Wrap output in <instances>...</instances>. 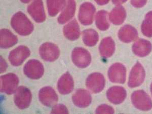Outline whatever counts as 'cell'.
<instances>
[{
	"label": "cell",
	"mask_w": 152,
	"mask_h": 114,
	"mask_svg": "<svg viewBox=\"0 0 152 114\" xmlns=\"http://www.w3.org/2000/svg\"><path fill=\"white\" fill-rule=\"evenodd\" d=\"M101 53L103 56H109L112 52V43L109 39L103 40L100 46Z\"/></svg>",
	"instance_id": "obj_19"
},
{
	"label": "cell",
	"mask_w": 152,
	"mask_h": 114,
	"mask_svg": "<svg viewBox=\"0 0 152 114\" xmlns=\"http://www.w3.org/2000/svg\"><path fill=\"white\" fill-rule=\"evenodd\" d=\"M47 7L49 15L54 16L64 8L66 0H47Z\"/></svg>",
	"instance_id": "obj_17"
},
{
	"label": "cell",
	"mask_w": 152,
	"mask_h": 114,
	"mask_svg": "<svg viewBox=\"0 0 152 114\" xmlns=\"http://www.w3.org/2000/svg\"><path fill=\"white\" fill-rule=\"evenodd\" d=\"M84 43L88 46H93L98 41V35L94 29H86L82 32Z\"/></svg>",
	"instance_id": "obj_18"
},
{
	"label": "cell",
	"mask_w": 152,
	"mask_h": 114,
	"mask_svg": "<svg viewBox=\"0 0 152 114\" xmlns=\"http://www.w3.org/2000/svg\"><path fill=\"white\" fill-rule=\"evenodd\" d=\"M31 51L28 47L20 46L11 51L9 54V60L13 66H20L29 57Z\"/></svg>",
	"instance_id": "obj_7"
},
{
	"label": "cell",
	"mask_w": 152,
	"mask_h": 114,
	"mask_svg": "<svg viewBox=\"0 0 152 114\" xmlns=\"http://www.w3.org/2000/svg\"><path fill=\"white\" fill-rule=\"evenodd\" d=\"M96 23L97 26L100 29H104L107 28V23L105 20V14L104 12L100 11L97 14Z\"/></svg>",
	"instance_id": "obj_20"
},
{
	"label": "cell",
	"mask_w": 152,
	"mask_h": 114,
	"mask_svg": "<svg viewBox=\"0 0 152 114\" xmlns=\"http://www.w3.org/2000/svg\"><path fill=\"white\" fill-rule=\"evenodd\" d=\"M1 73H4L7 69V64L2 57H1Z\"/></svg>",
	"instance_id": "obj_22"
},
{
	"label": "cell",
	"mask_w": 152,
	"mask_h": 114,
	"mask_svg": "<svg viewBox=\"0 0 152 114\" xmlns=\"http://www.w3.org/2000/svg\"><path fill=\"white\" fill-rule=\"evenodd\" d=\"M19 84L18 76L10 73L1 77V92L7 94H12L15 92Z\"/></svg>",
	"instance_id": "obj_3"
},
{
	"label": "cell",
	"mask_w": 152,
	"mask_h": 114,
	"mask_svg": "<svg viewBox=\"0 0 152 114\" xmlns=\"http://www.w3.org/2000/svg\"><path fill=\"white\" fill-rule=\"evenodd\" d=\"M95 7L92 4L85 2L82 4L80 8L78 18L80 23L84 26L91 24L93 22Z\"/></svg>",
	"instance_id": "obj_10"
},
{
	"label": "cell",
	"mask_w": 152,
	"mask_h": 114,
	"mask_svg": "<svg viewBox=\"0 0 152 114\" xmlns=\"http://www.w3.org/2000/svg\"><path fill=\"white\" fill-rule=\"evenodd\" d=\"M95 1L100 5H102L106 3L108 1V0H95Z\"/></svg>",
	"instance_id": "obj_23"
},
{
	"label": "cell",
	"mask_w": 152,
	"mask_h": 114,
	"mask_svg": "<svg viewBox=\"0 0 152 114\" xmlns=\"http://www.w3.org/2000/svg\"><path fill=\"white\" fill-rule=\"evenodd\" d=\"M63 31L66 38L71 41L77 40L80 36V26L76 19L66 24Z\"/></svg>",
	"instance_id": "obj_15"
},
{
	"label": "cell",
	"mask_w": 152,
	"mask_h": 114,
	"mask_svg": "<svg viewBox=\"0 0 152 114\" xmlns=\"http://www.w3.org/2000/svg\"><path fill=\"white\" fill-rule=\"evenodd\" d=\"M73 63L79 68H85L90 64L91 61L90 54L88 51L81 47H77L72 54Z\"/></svg>",
	"instance_id": "obj_2"
},
{
	"label": "cell",
	"mask_w": 152,
	"mask_h": 114,
	"mask_svg": "<svg viewBox=\"0 0 152 114\" xmlns=\"http://www.w3.org/2000/svg\"><path fill=\"white\" fill-rule=\"evenodd\" d=\"M21 2L23 3H29L31 0H20Z\"/></svg>",
	"instance_id": "obj_24"
},
{
	"label": "cell",
	"mask_w": 152,
	"mask_h": 114,
	"mask_svg": "<svg viewBox=\"0 0 152 114\" xmlns=\"http://www.w3.org/2000/svg\"><path fill=\"white\" fill-rule=\"evenodd\" d=\"M39 99L42 104L48 107H54L58 102L56 91L50 87L42 88L39 93Z\"/></svg>",
	"instance_id": "obj_9"
},
{
	"label": "cell",
	"mask_w": 152,
	"mask_h": 114,
	"mask_svg": "<svg viewBox=\"0 0 152 114\" xmlns=\"http://www.w3.org/2000/svg\"><path fill=\"white\" fill-rule=\"evenodd\" d=\"M23 72L26 76L31 79H39L44 74V67L37 60H31L24 66Z\"/></svg>",
	"instance_id": "obj_5"
},
{
	"label": "cell",
	"mask_w": 152,
	"mask_h": 114,
	"mask_svg": "<svg viewBox=\"0 0 152 114\" xmlns=\"http://www.w3.org/2000/svg\"><path fill=\"white\" fill-rule=\"evenodd\" d=\"M104 84L103 76L97 73H94L88 76L86 81L87 88L94 93H97L102 90Z\"/></svg>",
	"instance_id": "obj_11"
},
{
	"label": "cell",
	"mask_w": 152,
	"mask_h": 114,
	"mask_svg": "<svg viewBox=\"0 0 152 114\" xmlns=\"http://www.w3.org/2000/svg\"><path fill=\"white\" fill-rule=\"evenodd\" d=\"M76 8V4L75 0H67L65 7L57 19L59 23L64 24L71 20L74 16Z\"/></svg>",
	"instance_id": "obj_14"
},
{
	"label": "cell",
	"mask_w": 152,
	"mask_h": 114,
	"mask_svg": "<svg viewBox=\"0 0 152 114\" xmlns=\"http://www.w3.org/2000/svg\"><path fill=\"white\" fill-rule=\"evenodd\" d=\"M18 42V37L11 31L7 29L1 30L0 45L2 48H9L15 45Z\"/></svg>",
	"instance_id": "obj_16"
},
{
	"label": "cell",
	"mask_w": 152,
	"mask_h": 114,
	"mask_svg": "<svg viewBox=\"0 0 152 114\" xmlns=\"http://www.w3.org/2000/svg\"><path fill=\"white\" fill-rule=\"evenodd\" d=\"M28 12L37 23H43L45 20L46 15L42 0H33L28 6Z\"/></svg>",
	"instance_id": "obj_8"
},
{
	"label": "cell",
	"mask_w": 152,
	"mask_h": 114,
	"mask_svg": "<svg viewBox=\"0 0 152 114\" xmlns=\"http://www.w3.org/2000/svg\"><path fill=\"white\" fill-rule=\"evenodd\" d=\"M11 25L14 31L21 36H26L32 33L34 25L23 12H17L13 16Z\"/></svg>",
	"instance_id": "obj_1"
},
{
	"label": "cell",
	"mask_w": 152,
	"mask_h": 114,
	"mask_svg": "<svg viewBox=\"0 0 152 114\" xmlns=\"http://www.w3.org/2000/svg\"><path fill=\"white\" fill-rule=\"evenodd\" d=\"M51 113L53 114H68L69 112L66 106L62 104H58L53 107Z\"/></svg>",
	"instance_id": "obj_21"
},
{
	"label": "cell",
	"mask_w": 152,
	"mask_h": 114,
	"mask_svg": "<svg viewBox=\"0 0 152 114\" xmlns=\"http://www.w3.org/2000/svg\"><path fill=\"white\" fill-rule=\"evenodd\" d=\"M39 53L42 58L46 61H56L60 55V51L57 46L47 42L41 46Z\"/></svg>",
	"instance_id": "obj_6"
},
{
	"label": "cell",
	"mask_w": 152,
	"mask_h": 114,
	"mask_svg": "<svg viewBox=\"0 0 152 114\" xmlns=\"http://www.w3.org/2000/svg\"><path fill=\"white\" fill-rule=\"evenodd\" d=\"M31 100V92L28 88L20 86L17 89L14 95V101L19 109L23 110L28 107Z\"/></svg>",
	"instance_id": "obj_4"
},
{
	"label": "cell",
	"mask_w": 152,
	"mask_h": 114,
	"mask_svg": "<svg viewBox=\"0 0 152 114\" xmlns=\"http://www.w3.org/2000/svg\"><path fill=\"white\" fill-rule=\"evenodd\" d=\"M74 87L73 78L69 73L61 77L57 83V89L61 94H67L72 91Z\"/></svg>",
	"instance_id": "obj_13"
},
{
	"label": "cell",
	"mask_w": 152,
	"mask_h": 114,
	"mask_svg": "<svg viewBox=\"0 0 152 114\" xmlns=\"http://www.w3.org/2000/svg\"><path fill=\"white\" fill-rule=\"evenodd\" d=\"M72 99L75 105L77 107H86L91 102V96L87 90L79 89L73 95Z\"/></svg>",
	"instance_id": "obj_12"
}]
</instances>
